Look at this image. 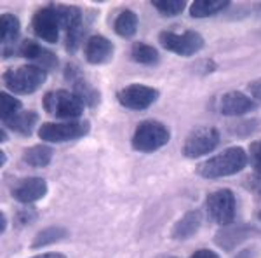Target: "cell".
<instances>
[{
	"mask_svg": "<svg viewBox=\"0 0 261 258\" xmlns=\"http://www.w3.org/2000/svg\"><path fill=\"white\" fill-rule=\"evenodd\" d=\"M254 107H256V101L241 91L225 92V95H221L220 103H218V108H220L223 115H230V117L244 115V113L254 110Z\"/></svg>",
	"mask_w": 261,
	"mask_h": 258,
	"instance_id": "obj_14",
	"label": "cell"
},
{
	"mask_svg": "<svg viewBox=\"0 0 261 258\" xmlns=\"http://www.w3.org/2000/svg\"><path fill=\"white\" fill-rule=\"evenodd\" d=\"M202 225V213L199 209L188 211L187 215H183L176 225L171 230V238L172 239H190L199 232V228Z\"/></svg>",
	"mask_w": 261,
	"mask_h": 258,
	"instance_id": "obj_16",
	"label": "cell"
},
{
	"mask_svg": "<svg viewBox=\"0 0 261 258\" xmlns=\"http://www.w3.org/2000/svg\"><path fill=\"white\" fill-rule=\"evenodd\" d=\"M249 160L252 164V168L258 173H261V139L251 145V152H249Z\"/></svg>",
	"mask_w": 261,
	"mask_h": 258,
	"instance_id": "obj_26",
	"label": "cell"
},
{
	"mask_svg": "<svg viewBox=\"0 0 261 258\" xmlns=\"http://www.w3.org/2000/svg\"><path fill=\"white\" fill-rule=\"evenodd\" d=\"M42 107L49 115L63 121H79L84 112V101L73 91H49L42 98Z\"/></svg>",
	"mask_w": 261,
	"mask_h": 258,
	"instance_id": "obj_2",
	"label": "cell"
},
{
	"mask_svg": "<svg viewBox=\"0 0 261 258\" xmlns=\"http://www.w3.org/2000/svg\"><path fill=\"white\" fill-rule=\"evenodd\" d=\"M151 6L155 7L162 16H179L181 12L187 9V2L185 0H161V2H151Z\"/></svg>",
	"mask_w": 261,
	"mask_h": 258,
	"instance_id": "obj_25",
	"label": "cell"
},
{
	"mask_svg": "<svg viewBox=\"0 0 261 258\" xmlns=\"http://www.w3.org/2000/svg\"><path fill=\"white\" fill-rule=\"evenodd\" d=\"M249 92H251V96L254 100L261 101V79L252 80V82L249 84Z\"/></svg>",
	"mask_w": 261,
	"mask_h": 258,
	"instance_id": "obj_27",
	"label": "cell"
},
{
	"mask_svg": "<svg viewBox=\"0 0 261 258\" xmlns=\"http://www.w3.org/2000/svg\"><path fill=\"white\" fill-rule=\"evenodd\" d=\"M68 236V230L63 227H47L44 230H40L39 234L35 236V239L32 241V248L33 249H39V248H45L49 244H54V243H60Z\"/></svg>",
	"mask_w": 261,
	"mask_h": 258,
	"instance_id": "obj_22",
	"label": "cell"
},
{
	"mask_svg": "<svg viewBox=\"0 0 261 258\" xmlns=\"http://www.w3.org/2000/svg\"><path fill=\"white\" fill-rule=\"evenodd\" d=\"M19 37V19L14 14H2L0 16V39L2 45H11Z\"/></svg>",
	"mask_w": 261,
	"mask_h": 258,
	"instance_id": "obj_23",
	"label": "cell"
},
{
	"mask_svg": "<svg viewBox=\"0 0 261 258\" xmlns=\"http://www.w3.org/2000/svg\"><path fill=\"white\" fill-rule=\"evenodd\" d=\"M21 108H23V103L18 98L7 95L6 91L0 92V115H2V122L14 117L16 113H19Z\"/></svg>",
	"mask_w": 261,
	"mask_h": 258,
	"instance_id": "obj_24",
	"label": "cell"
},
{
	"mask_svg": "<svg viewBox=\"0 0 261 258\" xmlns=\"http://www.w3.org/2000/svg\"><path fill=\"white\" fill-rule=\"evenodd\" d=\"M259 220H261V213H259Z\"/></svg>",
	"mask_w": 261,
	"mask_h": 258,
	"instance_id": "obj_32",
	"label": "cell"
},
{
	"mask_svg": "<svg viewBox=\"0 0 261 258\" xmlns=\"http://www.w3.org/2000/svg\"><path fill=\"white\" fill-rule=\"evenodd\" d=\"M23 160L32 168H45L53 160V149L47 145H35L24 150Z\"/></svg>",
	"mask_w": 261,
	"mask_h": 258,
	"instance_id": "obj_21",
	"label": "cell"
},
{
	"mask_svg": "<svg viewBox=\"0 0 261 258\" xmlns=\"http://www.w3.org/2000/svg\"><path fill=\"white\" fill-rule=\"evenodd\" d=\"M32 30L39 39L49 42V44H56L60 40L61 23L54 4L35 11V14L32 16Z\"/></svg>",
	"mask_w": 261,
	"mask_h": 258,
	"instance_id": "obj_9",
	"label": "cell"
},
{
	"mask_svg": "<svg viewBox=\"0 0 261 258\" xmlns=\"http://www.w3.org/2000/svg\"><path fill=\"white\" fill-rule=\"evenodd\" d=\"M220 145V131L213 126H202L193 129L183 142L181 152L187 159H199L213 152Z\"/></svg>",
	"mask_w": 261,
	"mask_h": 258,
	"instance_id": "obj_6",
	"label": "cell"
},
{
	"mask_svg": "<svg viewBox=\"0 0 261 258\" xmlns=\"http://www.w3.org/2000/svg\"><path fill=\"white\" fill-rule=\"evenodd\" d=\"M37 121H39V113L37 112H33V110H21L14 117L4 121V126H7V128L21 134V136H30L33 129H35Z\"/></svg>",
	"mask_w": 261,
	"mask_h": 258,
	"instance_id": "obj_17",
	"label": "cell"
},
{
	"mask_svg": "<svg viewBox=\"0 0 261 258\" xmlns=\"http://www.w3.org/2000/svg\"><path fill=\"white\" fill-rule=\"evenodd\" d=\"M18 53L21 54L23 58H27V60L33 61V65L40 66L42 70L49 72V70H54L58 66V58L54 53H50L45 48H42L37 40H23L21 42V45L18 48Z\"/></svg>",
	"mask_w": 261,
	"mask_h": 258,
	"instance_id": "obj_13",
	"label": "cell"
},
{
	"mask_svg": "<svg viewBox=\"0 0 261 258\" xmlns=\"http://www.w3.org/2000/svg\"><path fill=\"white\" fill-rule=\"evenodd\" d=\"M47 79V72L37 65H21L4 72L2 80L7 89L16 95H32Z\"/></svg>",
	"mask_w": 261,
	"mask_h": 258,
	"instance_id": "obj_3",
	"label": "cell"
},
{
	"mask_svg": "<svg viewBox=\"0 0 261 258\" xmlns=\"http://www.w3.org/2000/svg\"><path fill=\"white\" fill-rule=\"evenodd\" d=\"M130 60L140 63V65L146 66H157L161 63V54L155 48H151L148 44H143V42H134L130 45Z\"/></svg>",
	"mask_w": 261,
	"mask_h": 258,
	"instance_id": "obj_18",
	"label": "cell"
},
{
	"mask_svg": "<svg viewBox=\"0 0 261 258\" xmlns=\"http://www.w3.org/2000/svg\"><path fill=\"white\" fill-rule=\"evenodd\" d=\"M113 30H115L117 35L124 37V39H130V37L136 35V32H138L136 12L130 11V9L120 11V14L117 16L115 23H113Z\"/></svg>",
	"mask_w": 261,
	"mask_h": 258,
	"instance_id": "obj_19",
	"label": "cell"
},
{
	"mask_svg": "<svg viewBox=\"0 0 261 258\" xmlns=\"http://www.w3.org/2000/svg\"><path fill=\"white\" fill-rule=\"evenodd\" d=\"M65 77L71 84V91L84 101V105H87V107H91V108L98 107L101 101L99 91L96 89L91 82H87V80L84 79V74L79 70V66H75V65L66 66Z\"/></svg>",
	"mask_w": 261,
	"mask_h": 258,
	"instance_id": "obj_11",
	"label": "cell"
},
{
	"mask_svg": "<svg viewBox=\"0 0 261 258\" xmlns=\"http://www.w3.org/2000/svg\"><path fill=\"white\" fill-rule=\"evenodd\" d=\"M30 220H32V215H28L27 211H21V213H18V227L30 223Z\"/></svg>",
	"mask_w": 261,
	"mask_h": 258,
	"instance_id": "obj_29",
	"label": "cell"
},
{
	"mask_svg": "<svg viewBox=\"0 0 261 258\" xmlns=\"http://www.w3.org/2000/svg\"><path fill=\"white\" fill-rule=\"evenodd\" d=\"M159 42L164 49L171 51V53L178 54V56L188 58L197 54L204 48V37L200 33L187 30L183 33H174V32H161L159 33Z\"/></svg>",
	"mask_w": 261,
	"mask_h": 258,
	"instance_id": "obj_7",
	"label": "cell"
},
{
	"mask_svg": "<svg viewBox=\"0 0 261 258\" xmlns=\"http://www.w3.org/2000/svg\"><path fill=\"white\" fill-rule=\"evenodd\" d=\"M228 6L230 2L226 0H195L190 6V16L192 18H209V16L226 9Z\"/></svg>",
	"mask_w": 261,
	"mask_h": 258,
	"instance_id": "obj_20",
	"label": "cell"
},
{
	"mask_svg": "<svg viewBox=\"0 0 261 258\" xmlns=\"http://www.w3.org/2000/svg\"><path fill=\"white\" fill-rule=\"evenodd\" d=\"M32 258H66L63 253H42V255H35Z\"/></svg>",
	"mask_w": 261,
	"mask_h": 258,
	"instance_id": "obj_30",
	"label": "cell"
},
{
	"mask_svg": "<svg viewBox=\"0 0 261 258\" xmlns=\"http://www.w3.org/2000/svg\"><path fill=\"white\" fill-rule=\"evenodd\" d=\"M91 131L89 121H65V122H47L42 124L37 134L40 139L47 143H61L73 142V139L84 138Z\"/></svg>",
	"mask_w": 261,
	"mask_h": 258,
	"instance_id": "obj_5",
	"label": "cell"
},
{
	"mask_svg": "<svg viewBox=\"0 0 261 258\" xmlns=\"http://www.w3.org/2000/svg\"><path fill=\"white\" fill-rule=\"evenodd\" d=\"M237 201L235 194L228 189H220L207 197V213L218 225H230L235 220Z\"/></svg>",
	"mask_w": 261,
	"mask_h": 258,
	"instance_id": "obj_8",
	"label": "cell"
},
{
	"mask_svg": "<svg viewBox=\"0 0 261 258\" xmlns=\"http://www.w3.org/2000/svg\"><path fill=\"white\" fill-rule=\"evenodd\" d=\"M247 152L242 147H230V149L220 152L214 157L207 159L197 166V175L202 178L214 180L223 178V176H231L244 171L247 166Z\"/></svg>",
	"mask_w": 261,
	"mask_h": 258,
	"instance_id": "obj_1",
	"label": "cell"
},
{
	"mask_svg": "<svg viewBox=\"0 0 261 258\" xmlns=\"http://www.w3.org/2000/svg\"><path fill=\"white\" fill-rule=\"evenodd\" d=\"M190 258H220V255L216 251H213V249H199Z\"/></svg>",
	"mask_w": 261,
	"mask_h": 258,
	"instance_id": "obj_28",
	"label": "cell"
},
{
	"mask_svg": "<svg viewBox=\"0 0 261 258\" xmlns=\"http://www.w3.org/2000/svg\"><path fill=\"white\" fill-rule=\"evenodd\" d=\"M171 138V133L162 122L157 121H143L136 128L130 139V145L134 150L150 154V152L159 150L161 147L167 145Z\"/></svg>",
	"mask_w": 261,
	"mask_h": 258,
	"instance_id": "obj_4",
	"label": "cell"
},
{
	"mask_svg": "<svg viewBox=\"0 0 261 258\" xmlns=\"http://www.w3.org/2000/svg\"><path fill=\"white\" fill-rule=\"evenodd\" d=\"M45 194H47V183L37 176L23 178L11 187V196L21 204H32V202L40 201Z\"/></svg>",
	"mask_w": 261,
	"mask_h": 258,
	"instance_id": "obj_12",
	"label": "cell"
},
{
	"mask_svg": "<svg viewBox=\"0 0 261 258\" xmlns=\"http://www.w3.org/2000/svg\"><path fill=\"white\" fill-rule=\"evenodd\" d=\"M113 44L103 35H91L84 45V56L91 65H105L113 58Z\"/></svg>",
	"mask_w": 261,
	"mask_h": 258,
	"instance_id": "obj_15",
	"label": "cell"
},
{
	"mask_svg": "<svg viewBox=\"0 0 261 258\" xmlns=\"http://www.w3.org/2000/svg\"><path fill=\"white\" fill-rule=\"evenodd\" d=\"M0 220H2V227H0V230L2 232H6V225H7V218H6V215H0Z\"/></svg>",
	"mask_w": 261,
	"mask_h": 258,
	"instance_id": "obj_31",
	"label": "cell"
},
{
	"mask_svg": "<svg viewBox=\"0 0 261 258\" xmlns=\"http://www.w3.org/2000/svg\"><path fill=\"white\" fill-rule=\"evenodd\" d=\"M159 91L155 87L143 86V84H130V86L124 87L117 92V100L122 107L134 110V112H141L159 100Z\"/></svg>",
	"mask_w": 261,
	"mask_h": 258,
	"instance_id": "obj_10",
	"label": "cell"
}]
</instances>
